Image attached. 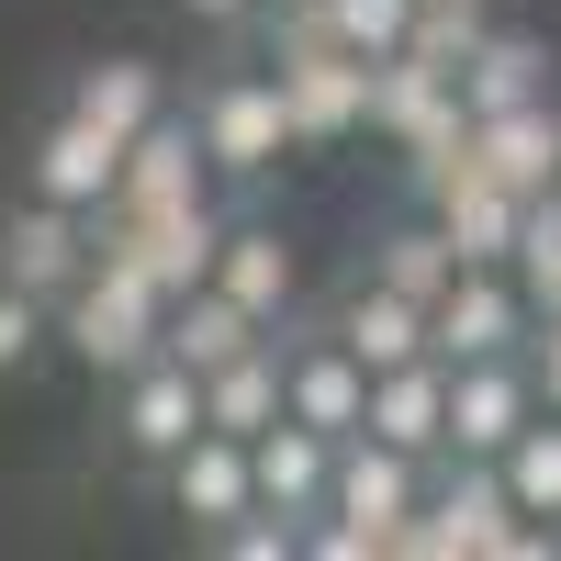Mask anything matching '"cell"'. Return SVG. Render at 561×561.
Masks as SVG:
<instances>
[{"mask_svg": "<svg viewBox=\"0 0 561 561\" xmlns=\"http://www.w3.org/2000/svg\"><path fill=\"white\" fill-rule=\"evenodd\" d=\"M259 34H270V79H280V113H293V147L370 135V57H348L314 12H259Z\"/></svg>", "mask_w": 561, "mask_h": 561, "instance_id": "cell-1", "label": "cell"}, {"mask_svg": "<svg viewBox=\"0 0 561 561\" xmlns=\"http://www.w3.org/2000/svg\"><path fill=\"white\" fill-rule=\"evenodd\" d=\"M180 124H192V147H203V169L214 180H270L280 158H304L293 147V113H280V79L270 68H214V79H192V102H180Z\"/></svg>", "mask_w": 561, "mask_h": 561, "instance_id": "cell-2", "label": "cell"}, {"mask_svg": "<svg viewBox=\"0 0 561 561\" xmlns=\"http://www.w3.org/2000/svg\"><path fill=\"white\" fill-rule=\"evenodd\" d=\"M158 314H169L158 280H135L124 259H90L68 293H57V359H79L90 382H113V370H135V359L158 348Z\"/></svg>", "mask_w": 561, "mask_h": 561, "instance_id": "cell-3", "label": "cell"}, {"mask_svg": "<svg viewBox=\"0 0 561 561\" xmlns=\"http://www.w3.org/2000/svg\"><path fill=\"white\" fill-rule=\"evenodd\" d=\"M192 427H203V370H192V359L147 348L135 370H113V382H102V449H113V472L147 483Z\"/></svg>", "mask_w": 561, "mask_h": 561, "instance_id": "cell-4", "label": "cell"}, {"mask_svg": "<svg viewBox=\"0 0 561 561\" xmlns=\"http://www.w3.org/2000/svg\"><path fill=\"white\" fill-rule=\"evenodd\" d=\"M270 337H280V415H293V427H314V438H359V415H370V370L325 337V314L293 304Z\"/></svg>", "mask_w": 561, "mask_h": 561, "instance_id": "cell-5", "label": "cell"}, {"mask_svg": "<svg viewBox=\"0 0 561 561\" xmlns=\"http://www.w3.org/2000/svg\"><path fill=\"white\" fill-rule=\"evenodd\" d=\"M147 483H158V505H169V517L192 528L203 550H214V539L259 505V483H248V438H225V427H192V438H180Z\"/></svg>", "mask_w": 561, "mask_h": 561, "instance_id": "cell-6", "label": "cell"}, {"mask_svg": "<svg viewBox=\"0 0 561 561\" xmlns=\"http://www.w3.org/2000/svg\"><path fill=\"white\" fill-rule=\"evenodd\" d=\"M113 169H124V135H102L90 113H68V102L23 135V192H34V203L102 214V203H113Z\"/></svg>", "mask_w": 561, "mask_h": 561, "instance_id": "cell-7", "label": "cell"}, {"mask_svg": "<svg viewBox=\"0 0 561 561\" xmlns=\"http://www.w3.org/2000/svg\"><path fill=\"white\" fill-rule=\"evenodd\" d=\"M528 325L539 314H528V293L505 270H449V293L427 304V348L438 359H517Z\"/></svg>", "mask_w": 561, "mask_h": 561, "instance_id": "cell-8", "label": "cell"}, {"mask_svg": "<svg viewBox=\"0 0 561 561\" xmlns=\"http://www.w3.org/2000/svg\"><path fill=\"white\" fill-rule=\"evenodd\" d=\"M528 415H539L528 348H517V359H449V449H438V460H494Z\"/></svg>", "mask_w": 561, "mask_h": 561, "instance_id": "cell-9", "label": "cell"}, {"mask_svg": "<svg viewBox=\"0 0 561 561\" xmlns=\"http://www.w3.org/2000/svg\"><path fill=\"white\" fill-rule=\"evenodd\" d=\"M517 192H505V180L494 169H472V147H460V169L449 180H427V225H438V237H449V259L460 270H505V259H517Z\"/></svg>", "mask_w": 561, "mask_h": 561, "instance_id": "cell-10", "label": "cell"}, {"mask_svg": "<svg viewBox=\"0 0 561 561\" xmlns=\"http://www.w3.org/2000/svg\"><path fill=\"white\" fill-rule=\"evenodd\" d=\"M113 203H124V214H180V203H214V169H203V147H192V124H180V102H169L158 124H135V135H124Z\"/></svg>", "mask_w": 561, "mask_h": 561, "instance_id": "cell-11", "label": "cell"}, {"mask_svg": "<svg viewBox=\"0 0 561 561\" xmlns=\"http://www.w3.org/2000/svg\"><path fill=\"white\" fill-rule=\"evenodd\" d=\"M214 293L225 304H248L259 325H280L304 304V259H293V237H280V225H259V214H225V237H214Z\"/></svg>", "mask_w": 561, "mask_h": 561, "instance_id": "cell-12", "label": "cell"}, {"mask_svg": "<svg viewBox=\"0 0 561 561\" xmlns=\"http://www.w3.org/2000/svg\"><path fill=\"white\" fill-rule=\"evenodd\" d=\"M90 270V214H68V203H12L0 214V280H12V293H34V304H57L68 280Z\"/></svg>", "mask_w": 561, "mask_h": 561, "instance_id": "cell-13", "label": "cell"}, {"mask_svg": "<svg viewBox=\"0 0 561 561\" xmlns=\"http://www.w3.org/2000/svg\"><path fill=\"white\" fill-rule=\"evenodd\" d=\"M460 147H472V169H494L517 203L561 192V102H550V90H539V102H505V113H472Z\"/></svg>", "mask_w": 561, "mask_h": 561, "instance_id": "cell-14", "label": "cell"}, {"mask_svg": "<svg viewBox=\"0 0 561 561\" xmlns=\"http://www.w3.org/2000/svg\"><path fill=\"white\" fill-rule=\"evenodd\" d=\"M359 438H393L415 460H438L449 449V359H393V370H370V415H359Z\"/></svg>", "mask_w": 561, "mask_h": 561, "instance_id": "cell-15", "label": "cell"}, {"mask_svg": "<svg viewBox=\"0 0 561 561\" xmlns=\"http://www.w3.org/2000/svg\"><path fill=\"white\" fill-rule=\"evenodd\" d=\"M325 337H337L359 370H393V359H427V304L415 293H393V280H348L337 304H325Z\"/></svg>", "mask_w": 561, "mask_h": 561, "instance_id": "cell-16", "label": "cell"}, {"mask_svg": "<svg viewBox=\"0 0 561 561\" xmlns=\"http://www.w3.org/2000/svg\"><path fill=\"white\" fill-rule=\"evenodd\" d=\"M325 460H337V438L270 415V427L248 438V483H259V505H280V517H314V505H325Z\"/></svg>", "mask_w": 561, "mask_h": 561, "instance_id": "cell-17", "label": "cell"}, {"mask_svg": "<svg viewBox=\"0 0 561 561\" xmlns=\"http://www.w3.org/2000/svg\"><path fill=\"white\" fill-rule=\"evenodd\" d=\"M169 102H180V90H169V68H158V57H90V68L68 79V113H90L102 135H135V124H158Z\"/></svg>", "mask_w": 561, "mask_h": 561, "instance_id": "cell-18", "label": "cell"}, {"mask_svg": "<svg viewBox=\"0 0 561 561\" xmlns=\"http://www.w3.org/2000/svg\"><path fill=\"white\" fill-rule=\"evenodd\" d=\"M449 90H460V113H505V102H539V90H550V45H539V34H494V23H483V45L449 68Z\"/></svg>", "mask_w": 561, "mask_h": 561, "instance_id": "cell-19", "label": "cell"}, {"mask_svg": "<svg viewBox=\"0 0 561 561\" xmlns=\"http://www.w3.org/2000/svg\"><path fill=\"white\" fill-rule=\"evenodd\" d=\"M270 415H280V337H248L237 359H214V370H203V427L259 438Z\"/></svg>", "mask_w": 561, "mask_h": 561, "instance_id": "cell-20", "label": "cell"}, {"mask_svg": "<svg viewBox=\"0 0 561 561\" xmlns=\"http://www.w3.org/2000/svg\"><path fill=\"white\" fill-rule=\"evenodd\" d=\"M248 337H270V325H259L248 304H225L214 280H192V293H169V314H158V348H169V359H192V370L237 359Z\"/></svg>", "mask_w": 561, "mask_h": 561, "instance_id": "cell-21", "label": "cell"}, {"mask_svg": "<svg viewBox=\"0 0 561 561\" xmlns=\"http://www.w3.org/2000/svg\"><path fill=\"white\" fill-rule=\"evenodd\" d=\"M494 472H505V505H517V517L561 528V415H550V404H539L528 427L494 449Z\"/></svg>", "mask_w": 561, "mask_h": 561, "instance_id": "cell-22", "label": "cell"}, {"mask_svg": "<svg viewBox=\"0 0 561 561\" xmlns=\"http://www.w3.org/2000/svg\"><path fill=\"white\" fill-rule=\"evenodd\" d=\"M359 270H370V280H393V293H415V304H438L460 259H449V237H438V225H382Z\"/></svg>", "mask_w": 561, "mask_h": 561, "instance_id": "cell-23", "label": "cell"}, {"mask_svg": "<svg viewBox=\"0 0 561 561\" xmlns=\"http://www.w3.org/2000/svg\"><path fill=\"white\" fill-rule=\"evenodd\" d=\"M517 293H528V314H561V192H528V214H517Z\"/></svg>", "mask_w": 561, "mask_h": 561, "instance_id": "cell-24", "label": "cell"}, {"mask_svg": "<svg viewBox=\"0 0 561 561\" xmlns=\"http://www.w3.org/2000/svg\"><path fill=\"white\" fill-rule=\"evenodd\" d=\"M57 359V304H34L0 280V382H34V370Z\"/></svg>", "mask_w": 561, "mask_h": 561, "instance_id": "cell-25", "label": "cell"}, {"mask_svg": "<svg viewBox=\"0 0 561 561\" xmlns=\"http://www.w3.org/2000/svg\"><path fill=\"white\" fill-rule=\"evenodd\" d=\"M314 23L348 45V57H393L404 23H415V0H314Z\"/></svg>", "mask_w": 561, "mask_h": 561, "instance_id": "cell-26", "label": "cell"}, {"mask_svg": "<svg viewBox=\"0 0 561 561\" xmlns=\"http://www.w3.org/2000/svg\"><path fill=\"white\" fill-rule=\"evenodd\" d=\"M214 550H225V561H293V550H304V517H280V505H248V517L225 528Z\"/></svg>", "mask_w": 561, "mask_h": 561, "instance_id": "cell-27", "label": "cell"}, {"mask_svg": "<svg viewBox=\"0 0 561 561\" xmlns=\"http://www.w3.org/2000/svg\"><path fill=\"white\" fill-rule=\"evenodd\" d=\"M528 382H539V404L561 415V314H539V325H528Z\"/></svg>", "mask_w": 561, "mask_h": 561, "instance_id": "cell-28", "label": "cell"}, {"mask_svg": "<svg viewBox=\"0 0 561 561\" xmlns=\"http://www.w3.org/2000/svg\"><path fill=\"white\" fill-rule=\"evenodd\" d=\"M180 12H192L203 34H248V23H259V0H180Z\"/></svg>", "mask_w": 561, "mask_h": 561, "instance_id": "cell-29", "label": "cell"}, {"mask_svg": "<svg viewBox=\"0 0 561 561\" xmlns=\"http://www.w3.org/2000/svg\"><path fill=\"white\" fill-rule=\"evenodd\" d=\"M259 12H314V0H259Z\"/></svg>", "mask_w": 561, "mask_h": 561, "instance_id": "cell-30", "label": "cell"}]
</instances>
